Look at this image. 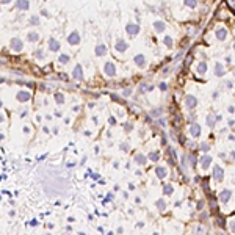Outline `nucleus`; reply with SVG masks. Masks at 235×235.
Listing matches in <instances>:
<instances>
[{
  "instance_id": "f257e3e1",
  "label": "nucleus",
  "mask_w": 235,
  "mask_h": 235,
  "mask_svg": "<svg viewBox=\"0 0 235 235\" xmlns=\"http://www.w3.org/2000/svg\"><path fill=\"white\" fill-rule=\"evenodd\" d=\"M10 49L13 52H21L24 49V43H22V39H19V38H13L11 41H10Z\"/></svg>"
},
{
  "instance_id": "f03ea898",
  "label": "nucleus",
  "mask_w": 235,
  "mask_h": 235,
  "mask_svg": "<svg viewBox=\"0 0 235 235\" xmlns=\"http://www.w3.org/2000/svg\"><path fill=\"white\" fill-rule=\"evenodd\" d=\"M72 77H74V80H78V82L83 80V68H82V64H75V68L72 69Z\"/></svg>"
},
{
  "instance_id": "7ed1b4c3",
  "label": "nucleus",
  "mask_w": 235,
  "mask_h": 235,
  "mask_svg": "<svg viewBox=\"0 0 235 235\" xmlns=\"http://www.w3.org/2000/svg\"><path fill=\"white\" fill-rule=\"evenodd\" d=\"M68 43H69L71 46H78V44H80V33H78V31H72V33H69V36H68Z\"/></svg>"
},
{
  "instance_id": "20e7f679",
  "label": "nucleus",
  "mask_w": 235,
  "mask_h": 235,
  "mask_svg": "<svg viewBox=\"0 0 235 235\" xmlns=\"http://www.w3.org/2000/svg\"><path fill=\"white\" fill-rule=\"evenodd\" d=\"M47 47H49L50 52H58V50H60V47H61V44H60V41H56L55 38H50L49 41H47Z\"/></svg>"
},
{
  "instance_id": "39448f33",
  "label": "nucleus",
  "mask_w": 235,
  "mask_h": 235,
  "mask_svg": "<svg viewBox=\"0 0 235 235\" xmlns=\"http://www.w3.org/2000/svg\"><path fill=\"white\" fill-rule=\"evenodd\" d=\"M104 71H105V74H107L108 77H114V75H116V66H114V63H111V61L105 63Z\"/></svg>"
},
{
  "instance_id": "423d86ee",
  "label": "nucleus",
  "mask_w": 235,
  "mask_h": 235,
  "mask_svg": "<svg viewBox=\"0 0 235 235\" xmlns=\"http://www.w3.org/2000/svg\"><path fill=\"white\" fill-rule=\"evenodd\" d=\"M125 31H127L130 36H135V35L140 33V25H136V24H127V25H125Z\"/></svg>"
},
{
  "instance_id": "0eeeda50",
  "label": "nucleus",
  "mask_w": 235,
  "mask_h": 235,
  "mask_svg": "<svg viewBox=\"0 0 235 235\" xmlns=\"http://www.w3.org/2000/svg\"><path fill=\"white\" fill-rule=\"evenodd\" d=\"M30 97H31V94L28 93V91H19L17 93V96H16V99L19 100V102H27V100H30Z\"/></svg>"
},
{
  "instance_id": "6e6552de",
  "label": "nucleus",
  "mask_w": 235,
  "mask_h": 235,
  "mask_svg": "<svg viewBox=\"0 0 235 235\" xmlns=\"http://www.w3.org/2000/svg\"><path fill=\"white\" fill-rule=\"evenodd\" d=\"M16 8L21 10V11H27L30 8V2H28V0H17V2H16Z\"/></svg>"
},
{
  "instance_id": "1a4fd4ad",
  "label": "nucleus",
  "mask_w": 235,
  "mask_h": 235,
  "mask_svg": "<svg viewBox=\"0 0 235 235\" xmlns=\"http://www.w3.org/2000/svg\"><path fill=\"white\" fill-rule=\"evenodd\" d=\"M114 49H116L118 52H125V50L129 49V44H127L125 41H122V39H119V41H116Z\"/></svg>"
},
{
  "instance_id": "9d476101",
  "label": "nucleus",
  "mask_w": 235,
  "mask_h": 235,
  "mask_svg": "<svg viewBox=\"0 0 235 235\" xmlns=\"http://www.w3.org/2000/svg\"><path fill=\"white\" fill-rule=\"evenodd\" d=\"M27 41L28 43H38L39 41V33L38 31H28L27 33Z\"/></svg>"
},
{
  "instance_id": "9b49d317",
  "label": "nucleus",
  "mask_w": 235,
  "mask_h": 235,
  "mask_svg": "<svg viewBox=\"0 0 235 235\" xmlns=\"http://www.w3.org/2000/svg\"><path fill=\"white\" fill-rule=\"evenodd\" d=\"M94 52H96V55H97V56H104V55H107V47H105V44H97V46H96V49H94Z\"/></svg>"
},
{
  "instance_id": "f8f14e48",
  "label": "nucleus",
  "mask_w": 235,
  "mask_h": 235,
  "mask_svg": "<svg viewBox=\"0 0 235 235\" xmlns=\"http://www.w3.org/2000/svg\"><path fill=\"white\" fill-rule=\"evenodd\" d=\"M135 63L138 64V68H143V66L146 64V58H144L143 55H136V56H135Z\"/></svg>"
},
{
  "instance_id": "ddd939ff",
  "label": "nucleus",
  "mask_w": 235,
  "mask_h": 235,
  "mask_svg": "<svg viewBox=\"0 0 235 235\" xmlns=\"http://www.w3.org/2000/svg\"><path fill=\"white\" fill-rule=\"evenodd\" d=\"M154 28H155V31L162 33V31L165 30V24H163L162 21H157V22H154Z\"/></svg>"
},
{
  "instance_id": "4468645a",
  "label": "nucleus",
  "mask_w": 235,
  "mask_h": 235,
  "mask_svg": "<svg viewBox=\"0 0 235 235\" xmlns=\"http://www.w3.org/2000/svg\"><path fill=\"white\" fill-rule=\"evenodd\" d=\"M196 104H198V100H196V97H193V96H188V97H187V105H188L190 108L196 107Z\"/></svg>"
},
{
  "instance_id": "2eb2a0df",
  "label": "nucleus",
  "mask_w": 235,
  "mask_h": 235,
  "mask_svg": "<svg viewBox=\"0 0 235 235\" xmlns=\"http://www.w3.org/2000/svg\"><path fill=\"white\" fill-rule=\"evenodd\" d=\"M69 60H71V58H69V55H68V53H61L60 56H58V61H60L61 64H66V63H69Z\"/></svg>"
},
{
  "instance_id": "dca6fc26",
  "label": "nucleus",
  "mask_w": 235,
  "mask_h": 235,
  "mask_svg": "<svg viewBox=\"0 0 235 235\" xmlns=\"http://www.w3.org/2000/svg\"><path fill=\"white\" fill-rule=\"evenodd\" d=\"M55 100H56V104H58V105H61V104L64 102V96H63V93H55Z\"/></svg>"
},
{
  "instance_id": "f3484780",
  "label": "nucleus",
  "mask_w": 235,
  "mask_h": 235,
  "mask_svg": "<svg viewBox=\"0 0 235 235\" xmlns=\"http://www.w3.org/2000/svg\"><path fill=\"white\" fill-rule=\"evenodd\" d=\"M33 55H35V58H38V60H44V56H46L43 49H38V50H35V53H33Z\"/></svg>"
},
{
  "instance_id": "a211bd4d",
  "label": "nucleus",
  "mask_w": 235,
  "mask_h": 235,
  "mask_svg": "<svg viewBox=\"0 0 235 235\" xmlns=\"http://www.w3.org/2000/svg\"><path fill=\"white\" fill-rule=\"evenodd\" d=\"M226 35H227V33H226V30H224V28H218L216 36H218L220 39H224V38H226Z\"/></svg>"
},
{
  "instance_id": "6ab92c4d",
  "label": "nucleus",
  "mask_w": 235,
  "mask_h": 235,
  "mask_svg": "<svg viewBox=\"0 0 235 235\" xmlns=\"http://www.w3.org/2000/svg\"><path fill=\"white\" fill-rule=\"evenodd\" d=\"M30 24H31V25H39V17H38V16H31Z\"/></svg>"
},
{
  "instance_id": "aec40b11",
  "label": "nucleus",
  "mask_w": 235,
  "mask_h": 235,
  "mask_svg": "<svg viewBox=\"0 0 235 235\" xmlns=\"http://www.w3.org/2000/svg\"><path fill=\"white\" fill-rule=\"evenodd\" d=\"M185 3H187L190 8H194V6H196V0H185Z\"/></svg>"
},
{
  "instance_id": "412c9836",
  "label": "nucleus",
  "mask_w": 235,
  "mask_h": 235,
  "mask_svg": "<svg viewBox=\"0 0 235 235\" xmlns=\"http://www.w3.org/2000/svg\"><path fill=\"white\" fill-rule=\"evenodd\" d=\"M165 44H166L168 47H171V46H172V39H171L169 36H166V38H165Z\"/></svg>"
},
{
  "instance_id": "4be33fe9",
  "label": "nucleus",
  "mask_w": 235,
  "mask_h": 235,
  "mask_svg": "<svg viewBox=\"0 0 235 235\" xmlns=\"http://www.w3.org/2000/svg\"><path fill=\"white\" fill-rule=\"evenodd\" d=\"M198 71H199V74H204V72H205V63H201Z\"/></svg>"
},
{
  "instance_id": "5701e85b",
  "label": "nucleus",
  "mask_w": 235,
  "mask_h": 235,
  "mask_svg": "<svg viewBox=\"0 0 235 235\" xmlns=\"http://www.w3.org/2000/svg\"><path fill=\"white\" fill-rule=\"evenodd\" d=\"M223 74V69H221V64H216V75H221Z\"/></svg>"
},
{
  "instance_id": "b1692460",
  "label": "nucleus",
  "mask_w": 235,
  "mask_h": 235,
  "mask_svg": "<svg viewBox=\"0 0 235 235\" xmlns=\"http://www.w3.org/2000/svg\"><path fill=\"white\" fill-rule=\"evenodd\" d=\"M130 93H132V89H130V88L124 89V96H130Z\"/></svg>"
},
{
  "instance_id": "393cba45",
  "label": "nucleus",
  "mask_w": 235,
  "mask_h": 235,
  "mask_svg": "<svg viewBox=\"0 0 235 235\" xmlns=\"http://www.w3.org/2000/svg\"><path fill=\"white\" fill-rule=\"evenodd\" d=\"M160 89L165 91V89H166V83H160Z\"/></svg>"
},
{
  "instance_id": "a878e982",
  "label": "nucleus",
  "mask_w": 235,
  "mask_h": 235,
  "mask_svg": "<svg viewBox=\"0 0 235 235\" xmlns=\"http://www.w3.org/2000/svg\"><path fill=\"white\" fill-rule=\"evenodd\" d=\"M11 2V0H0V3H2V5H6V3H10Z\"/></svg>"
},
{
  "instance_id": "bb28decb",
  "label": "nucleus",
  "mask_w": 235,
  "mask_h": 235,
  "mask_svg": "<svg viewBox=\"0 0 235 235\" xmlns=\"http://www.w3.org/2000/svg\"><path fill=\"white\" fill-rule=\"evenodd\" d=\"M60 77H61V78H63V80H64V82H66V80H68V75H66V74H61V75H60Z\"/></svg>"
},
{
  "instance_id": "cd10ccee",
  "label": "nucleus",
  "mask_w": 235,
  "mask_h": 235,
  "mask_svg": "<svg viewBox=\"0 0 235 235\" xmlns=\"http://www.w3.org/2000/svg\"><path fill=\"white\" fill-rule=\"evenodd\" d=\"M41 14H43V16H49V13H47L46 10H43V11H41Z\"/></svg>"
},
{
  "instance_id": "c85d7f7f",
  "label": "nucleus",
  "mask_w": 235,
  "mask_h": 235,
  "mask_svg": "<svg viewBox=\"0 0 235 235\" xmlns=\"http://www.w3.org/2000/svg\"><path fill=\"white\" fill-rule=\"evenodd\" d=\"M3 119H5V118H3V114H0V122H3Z\"/></svg>"
},
{
  "instance_id": "c756f323",
  "label": "nucleus",
  "mask_w": 235,
  "mask_h": 235,
  "mask_svg": "<svg viewBox=\"0 0 235 235\" xmlns=\"http://www.w3.org/2000/svg\"><path fill=\"white\" fill-rule=\"evenodd\" d=\"M5 82V78H0V83H3Z\"/></svg>"
},
{
  "instance_id": "7c9ffc66",
  "label": "nucleus",
  "mask_w": 235,
  "mask_h": 235,
  "mask_svg": "<svg viewBox=\"0 0 235 235\" xmlns=\"http://www.w3.org/2000/svg\"><path fill=\"white\" fill-rule=\"evenodd\" d=\"M0 10H2V8H0Z\"/></svg>"
}]
</instances>
